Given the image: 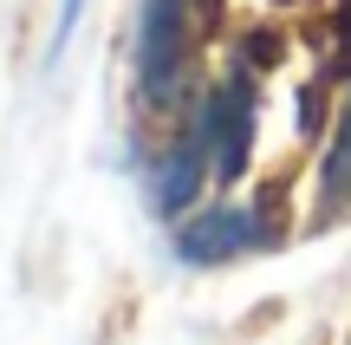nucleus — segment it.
I'll return each mask as SVG.
<instances>
[{
	"label": "nucleus",
	"mask_w": 351,
	"mask_h": 345,
	"mask_svg": "<svg viewBox=\"0 0 351 345\" xmlns=\"http://www.w3.org/2000/svg\"><path fill=\"white\" fill-rule=\"evenodd\" d=\"M254 117H261V104H254V78L247 72H228L221 85L208 91V104H202V143H208V169L215 182H241V169H247L254 156Z\"/></svg>",
	"instance_id": "f257e3e1"
},
{
	"label": "nucleus",
	"mask_w": 351,
	"mask_h": 345,
	"mask_svg": "<svg viewBox=\"0 0 351 345\" xmlns=\"http://www.w3.org/2000/svg\"><path fill=\"white\" fill-rule=\"evenodd\" d=\"M182 72V0H143L137 13V85L150 104H169Z\"/></svg>",
	"instance_id": "f03ea898"
},
{
	"label": "nucleus",
	"mask_w": 351,
	"mask_h": 345,
	"mask_svg": "<svg viewBox=\"0 0 351 345\" xmlns=\"http://www.w3.org/2000/svg\"><path fill=\"white\" fill-rule=\"evenodd\" d=\"M247 248H261V222L241 202H215V209H202V215H189L182 228H176V254H182L189 267H228V261H241Z\"/></svg>",
	"instance_id": "7ed1b4c3"
},
{
	"label": "nucleus",
	"mask_w": 351,
	"mask_h": 345,
	"mask_svg": "<svg viewBox=\"0 0 351 345\" xmlns=\"http://www.w3.org/2000/svg\"><path fill=\"white\" fill-rule=\"evenodd\" d=\"M202 176H215V169H208V143H202V124H195V130H182L176 156H163V163H156V182H150L156 215H182V209L195 202Z\"/></svg>",
	"instance_id": "20e7f679"
},
{
	"label": "nucleus",
	"mask_w": 351,
	"mask_h": 345,
	"mask_svg": "<svg viewBox=\"0 0 351 345\" xmlns=\"http://www.w3.org/2000/svg\"><path fill=\"white\" fill-rule=\"evenodd\" d=\"M351 202V104L339 111V130L326 143V169H319V209H345Z\"/></svg>",
	"instance_id": "39448f33"
},
{
	"label": "nucleus",
	"mask_w": 351,
	"mask_h": 345,
	"mask_svg": "<svg viewBox=\"0 0 351 345\" xmlns=\"http://www.w3.org/2000/svg\"><path fill=\"white\" fill-rule=\"evenodd\" d=\"M78 13H85V0H59V26H52V52H46V59H59V52H65V39H72Z\"/></svg>",
	"instance_id": "423d86ee"
}]
</instances>
